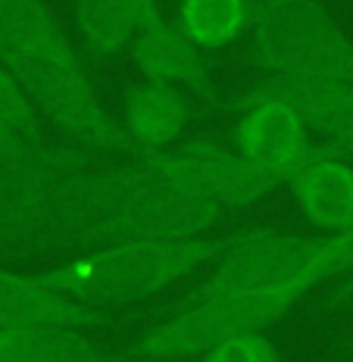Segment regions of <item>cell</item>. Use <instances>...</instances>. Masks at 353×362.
I'll return each mask as SVG.
<instances>
[{
    "label": "cell",
    "instance_id": "obj_1",
    "mask_svg": "<svg viewBox=\"0 0 353 362\" xmlns=\"http://www.w3.org/2000/svg\"><path fill=\"white\" fill-rule=\"evenodd\" d=\"M350 269L353 238L238 228L222 235L204 281L125 353L134 362H185L228 337L266 334L316 288Z\"/></svg>",
    "mask_w": 353,
    "mask_h": 362
},
{
    "label": "cell",
    "instance_id": "obj_2",
    "mask_svg": "<svg viewBox=\"0 0 353 362\" xmlns=\"http://www.w3.org/2000/svg\"><path fill=\"white\" fill-rule=\"evenodd\" d=\"M0 66L25 88L66 144L129 160L134 150L110 116L88 66L44 0H0Z\"/></svg>",
    "mask_w": 353,
    "mask_h": 362
},
{
    "label": "cell",
    "instance_id": "obj_3",
    "mask_svg": "<svg viewBox=\"0 0 353 362\" xmlns=\"http://www.w3.org/2000/svg\"><path fill=\"white\" fill-rule=\"evenodd\" d=\"M219 240L222 235L122 240V244L72 256L37 275L47 288L75 303L94 309L132 306L160 297L163 291H172L194 272L209 269L219 253Z\"/></svg>",
    "mask_w": 353,
    "mask_h": 362
},
{
    "label": "cell",
    "instance_id": "obj_4",
    "mask_svg": "<svg viewBox=\"0 0 353 362\" xmlns=\"http://www.w3.org/2000/svg\"><path fill=\"white\" fill-rule=\"evenodd\" d=\"M247 37L262 78L353 88V37L319 0H253Z\"/></svg>",
    "mask_w": 353,
    "mask_h": 362
},
{
    "label": "cell",
    "instance_id": "obj_5",
    "mask_svg": "<svg viewBox=\"0 0 353 362\" xmlns=\"http://www.w3.org/2000/svg\"><path fill=\"white\" fill-rule=\"evenodd\" d=\"M222 110L238 112L231 147L272 187L288 185L319 144L294 107L257 85H247L235 97L222 100Z\"/></svg>",
    "mask_w": 353,
    "mask_h": 362
},
{
    "label": "cell",
    "instance_id": "obj_6",
    "mask_svg": "<svg viewBox=\"0 0 353 362\" xmlns=\"http://www.w3.org/2000/svg\"><path fill=\"white\" fill-rule=\"evenodd\" d=\"M156 160L172 178L209 200L225 216L250 209L253 203L275 191L266 178L250 169V163L235 147L222 144L213 134H191Z\"/></svg>",
    "mask_w": 353,
    "mask_h": 362
},
{
    "label": "cell",
    "instance_id": "obj_7",
    "mask_svg": "<svg viewBox=\"0 0 353 362\" xmlns=\"http://www.w3.org/2000/svg\"><path fill=\"white\" fill-rule=\"evenodd\" d=\"M107 160L75 144H59L47 160L25 165H0V253L25 256L37 222L69 172Z\"/></svg>",
    "mask_w": 353,
    "mask_h": 362
},
{
    "label": "cell",
    "instance_id": "obj_8",
    "mask_svg": "<svg viewBox=\"0 0 353 362\" xmlns=\"http://www.w3.org/2000/svg\"><path fill=\"white\" fill-rule=\"evenodd\" d=\"M129 57L134 69L144 75L147 81L182 88L187 94L222 110L225 97L216 94L213 75H209V66H207V54L178 28L175 19L160 13L154 22H147L129 44Z\"/></svg>",
    "mask_w": 353,
    "mask_h": 362
},
{
    "label": "cell",
    "instance_id": "obj_9",
    "mask_svg": "<svg viewBox=\"0 0 353 362\" xmlns=\"http://www.w3.org/2000/svg\"><path fill=\"white\" fill-rule=\"evenodd\" d=\"M284 187L319 235L353 238V163L347 153L319 141Z\"/></svg>",
    "mask_w": 353,
    "mask_h": 362
},
{
    "label": "cell",
    "instance_id": "obj_10",
    "mask_svg": "<svg viewBox=\"0 0 353 362\" xmlns=\"http://www.w3.org/2000/svg\"><path fill=\"white\" fill-rule=\"evenodd\" d=\"M122 125L134 156H160L178 147L191 128V100L187 90L160 85V81H138L122 97Z\"/></svg>",
    "mask_w": 353,
    "mask_h": 362
},
{
    "label": "cell",
    "instance_id": "obj_11",
    "mask_svg": "<svg viewBox=\"0 0 353 362\" xmlns=\"http://www.w3.org/2000/svg\"><path fill=\"white\" fill-rule=\"evenodd\" d=\"M107 313L57 293L41 281V275H25L16 269H0V325H75L100 328Z\"/></svg>",
    "mask_w": 353,
    "mask_h": 362
},
{
    "label": "cell",
    "instance_id": "obj_12",
    "mask_svg": "<svg viewBox=\"0 0 353 362\" xmlns=\"http://www.w3.org/2000/svg\"><path fill=\"white\" fill-rule=\"evenodd\" d=\"M257 88L282 97L306 122L313 138L322 144L353 153V88L350 85H316V81H279L260 78Z\"/></svg>",
    "mask_w": 353,
    "mask_h": 362
},
{
    "label": "cell",
    "instance_id": "obj_13",
    "mask_svg": "<svg viewBox=\"0 0 353 362\" xmlns=\"http://www.w3.org/2000/svg\"><path fill=\"white\" fill-rule=\"evenodd\" d=\"M0 362H134L75 325H0Z\"/></svg>",
    "mask_w": 353,
    "mask_h": 362
},
{
    "label": "cell",
    "instance_id": "obj_14",
    "mask_svg": "<svg viewBox=\"0 0 353 362\" xmlns=\"http://www.w3.org/2000/svg\"><path fill=\"white\" fill-rule=\"evenodd\" d=\"M160 13V0H75L72 16L88 54L110 59L129 50L134 35Z\"/></svg>",
    "mask_w": 353,
    "mask_h": 362
},
{
    "label": "cell",
    "instance_id": "obj_15",
    "mask_svg": "<svg viewBox=\"0 0 353 362\" xmlns=\"http://www.w3.org/2000/svg\"><path fill=\"white\" fill-rule=\"evenodd\" d=\"M44 125L25 88L0 66V165L47 160L59 144H50Z\"/></svg>",
    "mask_w": 353,
    "mask_h": 362
},
{
    "label": "cell",
    "instance_id": "obj_16",
    "mask_svg": "<svg viewBox=\"0 0 353 362\" xmlns=\"http://www.w3.org/2000/svg\"><path fill=\"white\" fill-rule=\"evenodd\" d=\"M175 22L204 54L222 50L250 35L253 0H178Z\"/></svg>",
    "mask_w": 353,
    "mask_h": 362
},
{
    "label": "cell",
    "instance_id": "obj_17",
    "mask_svg": "<svg viewBox=\"0 0 353 362\" xmlns=\"http://www.w3.org/2000/svg\"><path fill=\"white\" fill-rule=\"evenodd\" d=\"M200 362H279V350L266 334H241L209 346Z\"/></svg>",
    "mask_w": 353,
    "mask_h": 362
}]
</instances>
